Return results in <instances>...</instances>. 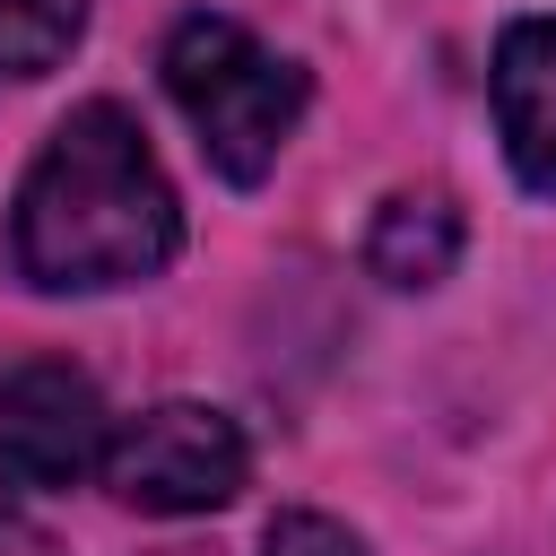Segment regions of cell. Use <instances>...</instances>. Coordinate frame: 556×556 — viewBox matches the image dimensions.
<instances>
[{
	"mask_svg": "<svg viewBox=\"0 0 556 556\" xmlns=\"http://www.w3.org/2000/svg\"><path fill=\"white\" fill-rule=\"evenodd\" d=\"M182 252V200L148 148V130L113 104L87 96L52 122L35 148L17 208H9V261L43 295H104L139 287Z\"/></svg>",
	"mask_w": 556,
	"mask_h": 556,
	"instance_id": "cell-1",
	"label": "cell"
},
{
	"mask_svg": "<svg viewBox=\"0 0 556 556\" xmlns=\"http://www.w3.org/2000/svg\"><path fill=\"white\" fill-rule=\"evenodd\" d=\"M156 70H165V96H174V113L191 122L200 156H208L235 191H252V182L278 165V148L295 139V122H304V104H313L304 61L269 52L243 17H217V9H191V17L165 35Z\"/></svg>",
	"mask_w": 556,
	"mask_h": 556,
	"instance_id": "cell-2",
	"label": "cell"
},
{
	"mask_svg": "<svg viewBox=\"0 0 556 556\" xmlns=\"http://www.w3.org/2000/svg\"><path fill=\"white\" fill-rule=\"evenodd\" d=\"M96 478H104L130 513H165V521H174V513H217V504L243 495L252 443H243V426H235L226 408H208V400H156V408L122 417V426L104 434Z\"/></svg>",
	"mask_w": 556,
	"mask_h": 556,
	"instance_id": "cell-3",
	"label": "cell"
},
{
	"mask_svg": "<svg viewBox=\"0 0 556 556\" xmlns=\"http://www.w3.org/2000/svg\"><path fill=\"white\" fill-rule=\"evenodd\" d=\"M104 400L70 356L0 365V478L9 486H78L104 460Z\"/></svg>",
	"mask_w": 556,
	"mask_h": 556,
	"instance_id": "cell-4",
	"label": "cell"
},
{
	"mask_svg": "<svg viewBox=\"0 0 556 556\" xmlns=\"http://www.w3.org/2000/svg\"><path fill=\"white\" fill-rule=\"evenodd\" d=\"M495 139L530 200H556V17H513L495 35Z\"/></svg>",
	"mask_w": 556,
	"mask_h": 556,
	"instance_id": "cell-5",
	"label": "cell"
},
{
	"mask_svg": "<svg viewBox=\"0 0 556 556\" xmlns=\"http://www.w3.org/2000/svg\"><path fill=\"white\" fill-rule=\"evenodd\" d=\"M460 200L452 191H391L382 208H374V226H365V269L382 278V287H400V295H426V287H443L452 278V261H460Z\"/></svg>",
	"mask_w": 556,
	"mask_h": 556,
	"instance_id": "cell-6",
	"label": "cell"
},
{
	"mask_svg": "<svg viewBox=\"0 0 556 556\" xmlns=\"http://www.w3.org/2000/svg\"><path fill=\"white\" fill-rule=\"evenodd\" d=\"M96 0H0V78H43L87 35Z\"/></svg>",
	"mask_w": 556,
	"mask_h": 556,
	"instance_id": "cell-7",
	"label": "cell"
},
{
	"mask_svg": "<svg viewBox=\"0 0 556 556\" xmlns=\"http://www.w3.org/2000/svg\"><path fill=\"white\" fill-rule=\"evenodd\" d=\"M261 556H365V539L348 530V521H330V513H278L269 530H261Z\"/></svg>",
	"mask_w": 556,
	"mask_h": 556,
	"instance_id": "cell-8",
	"label": "cell"
},
{
	"mask_svg": "<svg viewBox=\"0 0 556 556\" xmlns=\"http://www.w3.org/2000/svg\"><path fill=\"white\" fill-rule=\"evenodd\" d=\"M0 556H52V539H43V530L9 504V486H0Z\"/></svg>",
	"mask_w": 556,
	"mask_h": 556,
	"instance_id": "cell-9",
	"label": "cell"
}]
</instances>
